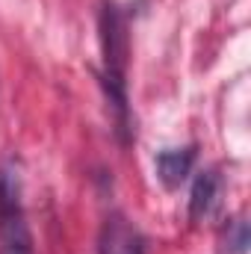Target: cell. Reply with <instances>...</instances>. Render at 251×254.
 <instances>
[{
    "label": "cell",
    "instance_id": "cell-5",
    "mask_svg": "<svg viewBox=\"0 0 251 254\" xmlns=\"http://www.w3.org/2000/svg\"><path fill=\"white\" fill-rule=\"evenodd\" d=\"M192 166H195V151L192 148H166V151L157 154V178L169 190H175L187 181Z\"/></svg>",
    "mask_w": 251,
    "mask_h": 254
},
{
    "label": "cell",
    "instance_id": "cell-4",
    "mask_svg": "<svg viewBox=\"0 0 251 254\" xmlns=\"http://www.w3.org/2000/svg\"><path fill=\"white\" fill-rule=\"evenodd\" d=\"M219 201H222V178H219V172L207 169V172H201V175L195 178V184H192L189 216H192V219H207V216L216 213Z\"/></svg>",
    "mask_w": 251,
    "mask_h": 254
},
{
    "label": "cell",
    "instance_id": "cell-1",
    "mask_svg": "<svg viewBox=\"0 0 251 254\" xmlns=\"http://www.w3.org/2000/svg\"><path fill=\"white\" fill-rule=\"evenodd\" d=\"M0 254H33L21 175L12 163L0 166Z\"/></svg>",
    "mask_w": 251,
    "mask_h": 254
},
{
    "label": "cell",
    "instance_id": "cell-6",
    "mask_svg": "<svg viewBox=\"0 0 251 254\" xmlns=\"http://www.w3.org/2000/svg\"><path fill=\"white\" fill-rule=\"evenodd\" d=\"M225 243H228V252L243 254L249 249V225H246L243 219H237V222H234V234H228Z\"/></svg>",
    "mask_w": 251,
    "mask_h": 254
},
{
    "label": "cell",
    "instance_id": "cell-2",
    "mask_svg": "<svg viewBox=\"0 0 251 254\" xmlns=\"http://www.w3.org/2000/svg\"><path fill=\"white\" fill-rule=\"evenodd\" d=\"M101 48H104V83L110 92V104L116 107L122 125H127V33L125 18L119 15L116 6H104V12H101Z\"/></svg>",
    "mask_w": 251,
    "mask_h": 254
},
{
    "label": "cell",
    "instance_id": "cell-3",
    "mask_svg": "<svg viewBox=\"0 0 251 254\" xmlns=\"http://www.w3.org/2000/svg\"><path fill=\"white\" fill-rule=\"evenodd\" d=\"M98 254H145V237L127 216L110 213L98 234Z\"/></svg>",
    "mask_w": 251,
    "mask_h": 254
}]
</instances>
